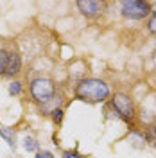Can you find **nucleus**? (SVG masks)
I'll return each mask as SVG.
<instances>
[{"label": "nucleus", "mask_w": 156, "mask_h": 158, "mask_svg": "<svg viewBox=\"0 0 156 158\" xmlns=\"http://www.w3.org/2000/svg\"><path fill=\"white\" fill-rule=\"evenodd\" d=\"M149 131H151V133H153V135L156 137V122L153 124V126H151V129H149Z\"/></svg>", "instance_id": "nucleus-15"}, {"label": "nucleus", "mask_w": 156, "mask_h": 158, "mask_svg": "<svg viewBox=\"0 0 156 158\" xmlns=\"http://www.w3.org/2000/svg\"><path fill=\"white\" fill-rule=\"evenodd\" d=\"M76 6H77L79 13L86 18H95L99 15H102V11L106 7V4L101 0H79Z\"/></svg>", "instance_id": "nucleus-5"}, {"label": "nucleus", "mask_w": 156, "mask_h": 158, "mask_svg": "<svg viewBox=\"0 0 156 158\" xmlns=\"http://www.w3.org/2000/svg\"><path fill=\"white\" fill-rule=\"evenodd\" d=\"M52 120H54L56 124H59V122L63 120V110L61 108H54L52 110Z\"/></svg>", "instance_id": "nucleus-12"}, {"label": "nucleus", "mask_w": 156, "mask_h": 158, "mask_svg": "<svg viewBox=\"0 0 156 158\" xmlns=\"http://www.w3.org/2000/svg\"><path fill=\"white\" fill-rule=\"evenodd\" d=\"M120 13L127 20H144L153 13V9L151 2L146 0H124L120 4Z\"/></svg>", "instance_id": "nucleus-4"}, {"label": "nucleus", "mask_w": 156, "mask_h": 158, "mask_svg": "<svg viewBox=\"0 0 156 158\" xmlns=\"http://www.w3.org/2000/svg\"><path fill=\"white\" fill-rule=\"evenodd\" d=\"M23 148H25V151H38V142H36V138L25 137L23 138Z\"/></svg>", "instance_id": "nucleus-9"}, {"label": "nucleus", "mask_w": 156, "mask_h": 158, "mask_svg": "<svg viewBox=\"0 0 156 158\" xmlns=\"http://www.w3.org/2000/svg\"><path fill=\"white\" fill-rule=\"evenodd\" d=\"M63 158H84V156H81L76 151H65V153H63Z\"/></svg>", "instance_id": "nucleus-14"}, {"label": "nucleus", "mask_w": 156, "mask_h": 158, "mask_svg": "<svg viewBox=\"0 0 156 158\" xmlns=\"http://www.w3.org/2000/svg\"><path fill=\"white\" fill-rule=\"evenodd\" d=\"M34 158H54V155L47 151V149H43V151H36V156Z\"/></svg>", "instance_id": "nucleus-13"}, {"label": "nucleus", "mask_w": 156, "mask_h": 158, "mask_svg": "<svg viewBox=\"0 0 156 158\" xmlns=\"http://www.w3.org/2000/svg\"><path fill=\"white\" fill-rule=\"evenodd\" d=\"M153 63H154V65H156V50H154V52H153Z\"/></svg>", "instance_id": "nucleus-16"}, {"label": "nucleus", "mask_w": 156, "mask_h": 158, "mask_svg": "<svg viewBox=\"0 0 156 158\" xmlns=\"http://www.w3.org/2000/svg\"><path fill=\"white\" fill-rule=\"evenodd\" d=\"M29 92L34 102L47 104V102H50V99L56 94V85H54V81L50 77H36L31 81Z\"/></svg>", "instance_id": "nucleus-2"}, {"label": "nucleus", "mask_w": 156, "mask_h": 158, "mask_svg": "<svg viewBox=\"0 0 156 158\" xmlns=\"http://www.w3.org/2000/svg\"><path fill=\"white\" fill-rule=\"evenodd\" d=\"M7 92H9V95H18L22 92V83L20 81H11L9 86H7Z\"/></svg>", "instance_id": "nucleus-10"}, {"label": "nucleus", "mask_w": 156, "mask_h": 158, "mask_svg": "<svg viewBox=\"0 0 156 158\" xmlns=\"http://www.w3.org/2000/svg\"><path fill=\"white\" fill-rule=\"evenodd\" d=\"M111 106L117 111L118 117L124 118L126 122H133L137 118V108H135L133 97L126 92H115L111 95Z\"/></svg>", "instance_id": "nucleus-3"}, {"label": "nucleus", "mask_w": 156, "mask_h": 158, "mask_svg": "<svg viewBox=\"0 0 156 158\" xmlns=\"http://www.w3.org/2000/svg\"><path fill=\"white\" fill-rule=\"evenodd\" d=\"M7 61H9V50L0 49V76H6V70H7Z\"/></svg>", "instance_id": "nucleus-8"}, {"label": "nucleus", "mask_w": 156, "mask_h": 158, "mask_svg": "<svg viewBox=\"0 0 156 158\" xmlns=\"http://www.w3.org/2000/svg\"><path fill=\"white\" fill-rule=\"evenodd\" d=\"M147 31L149 32H153L156 34V11L151 13V16H149V22H147Z\"/></svg>", "instance_id": "nucleus-11"}, {"label": "nucleus", "mask_w": 156, "mask_h": 158, "mask_svg": "<svg viewBox=\"0 0 156 158\" xmlns=\"http://www.w3.org/2000/svg\"><path fill=\"white\" fill-rule=\"evenodd\" d=\"M22 72V58H20L18 52L9 50V61H7V70H6V76L7 77H14Z\"/></svg>", "instance_id": "nucleus-6"}, {"label": "nucleus", "mask_w": 156, "mask_h": 158, "mask_svg": "<svg viewBox=\"0 0 156 158\" xmlns=\"http://www.w3.org/2000/svg\"><path fill=\"white\" fill-rule=\"evenodd\" d=\"M0 137L7 142L11 149H16V131L13 128H0Z\"/></svg>", "instance_id": "nucleus-7"}, {"label": "nucleus", "mask_w": 156, "mask_h": 158, "mask_svg": "<svg viewBox=\"0 0 156 158\" xmlns=\"http://www.w3.org/2000/svg\"><path fill=\"white\" fill-rule=\"evenodd\" d=\"M111 95V88L104 79L99 77H86L81 79L76 85V97L84 101V102H92V104H99L108 101Z\"/></svg>", "instance_id": "nucleus-1"}]
</instances>
